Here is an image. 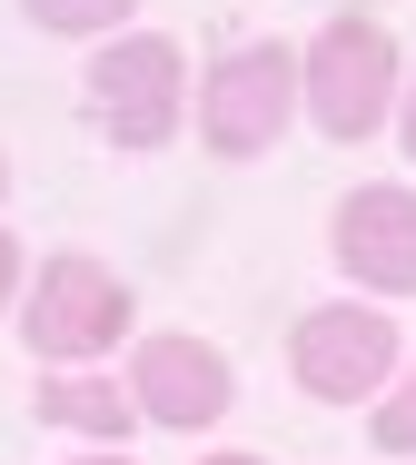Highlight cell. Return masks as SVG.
<instances>
[{"mask_svg":"<svg viewBox=\"0 0 416 465\" xmlns=\"http://www.w3.org/2000/svg\"><path fill=\"white\" fill-rule=\"evenodd\" d=\"M199 465H268V456H199Z\"/></svg>","mask_w":416,"mask_h":465,"instance_id":"5bb4252c","label":"cell"},{"mask_svg":"<svg viewBox=\"0 0 416 465\" xmlns=\"http://www.w3.org/2000/svg\"><path fill=\"white\" fill-rule=\"evenodd\" d=\"M20 287H30V248L0 228V317H20Z\"/></svg>","mask_w":416,"mask_h":465,"instance_id":"8fae6325","label":"cell"},{"mask_svg":"<svg viewBox=\"0 0 416 465\" xmlns=\"http://www.w3.org/2000/svg\"><path fill=\"white\" fill-rule=\"evenodd\" d=\"M20 20L50 40H119L139 30V0H20Z\"/></svg>","mask_w":416,"mask_h":465,"instance_id":"9c48e42d","label":"cell"},{"mask_svg":"<svg viewBox=\"0 0 416 465\" xmlns=\"http://www.w3.org/2000/svg\"><path fill=\"white\" fill-rule=\"evenodd\" d=\"M288 119H298V50L288 40H238V50H218L199 70V90H189V139H199L208 159H268L278 139H288Z\"/></svg>","mask_w":416,"mask_h":465,"instance_id":"277c9868","label":"cell"},{"mask_svg":"<svg viewBox=\"0 0 416 465\" xmlns=\"http://www.w3.org/2000/svg\"><path fill=\"white\" fill-rule=\"evenodd\" d=\"M0 198H10V159H0Z\"/></svg>","mask_w":416,"mask_h":465,"instance_id":"9a60e30c","label":"cell"},{"mask_svg":"<svg viewBox=\"0 0 416 465\" xmlns=\"http://www.w3.org/2000/svg\"><path fill=\"white\" fill-rule=\"evenodd\" d=\"M327 258H337V278L357 287L367 307L416 297V188H407V179L347 188L337 218H327Z\"/></svg>","mask_w":416,"mask_h":465,"instance_id":"52a82bcc","label":"cell"},{"mask_svg":"<svg viewBox=\"0 0 416 465\" xmlns=\"http://www.w3.org/2000/svg\"><path fill=\"white\" fill-rule=\"evenodd\" d=\"M129 317H139V287L119 278L90 248H50L30 287H20V347L40 367H100L129 347Z\"/></svg>","mask_w":416,"mask_h":465,"instance_id":"3957f363","label":"cell"},{"mask_svg":"<svg viewBox=\"0 0 416 465\" xmlns=\"http://www.w3.org/2000/svg\"><path fill=\"white\" fill-rule=\"evenodd\" d=\"M397 367H407V337L367 297H317L308 317L288 327V376L317 406H377L397 386Z\"/></svg>","mask_w":416,"mask_h":465,"instance_id":"5b68a950","label":"cell"},{"mask_svg":"<svg viewBox=\"0 0 416 465\" xmlns=\"http://www.w3.org/2000/svg\"><path fill=\"white\" fill-rule=\"evenodd\" d=\"M30 416H40V426H60V436H80V446H100V456H119V446H129V426H139L129 386H119L109 367H40Z\"/></svg>","mask_w":416,"mask_h":465,"instance_id":"ba28073f","label":"cell"},{"mask_svg":"<svg viewBox=\"0 0 416 465\" xmlns=\"http://www.w3.org/2000/svg\"><path fill=\"white\" fill-rule=\"evenodd\" d=\"M189 90H199V70H189V40H169V30H119L80 70V109L119 159H159L189 129Z\"/></svg>","mask_w":416,"mask_h":465,"instance_id":"7a4b0ae2","label":"cell"},{"mask_svg":"<svg viewBox=\"0 0 416 465\" xmlns=\"http://www.w3.org/2000/svg\"><path fill=\"white\" fill-rule=\"evenodd\" d=\"M397 149L416 159V70H407V99H397Z\"/></svg>","mask_w":416,"mask_h":465,"instance_id":"7c38bea8","label":"cell"},{"mask_svg":"<svg viewBox=\"0 0 416 465\" xmlns=\"http://www.w3.org/2000/svg\"><path fill=\"white\" fill-rule=\"evenodd\" d=\"M397 99H407V50L387 20H367V10L317 20V40L298 50V109H308L317 139L357 149V139L397 129Z\"/></svg>","mask_w":416,"mask_h":465,"instance_id":"6da1fadb","label":"cell"},{"mask_svg":"<svg viewBox=\"0 0 416 465\" xmlns=\"http://www.w3.org/2000/svg\"><path fill=\"white\" fill-rule=\"evenodd\" d=\"M129 406H139V426H159V436H208L228 406H238V367H228V347H208L189 327H149V337H129Z\"/></svg>","mask_w":416,"mask_h":465,"instance_id":"8992f818","label":"cell"},{"mask_svg":"<svg viewBox=\"0 0 416 465\" xmlns=\"http://www.w3.org/2000/svg\"><path fill=\"white\" fill-rule=\"evenodd\" d=\"M70 465H139V456H100V446H90V456H70Z\"/></svg>","mask_w":416,"mask_h":465,"instance_id":"4fadbf2b","label":"cell"},{"mask_svg":"<svg viewBox=\"0 0 416 465\" xmlns=\"http://www.w3.org/2000/svg\"><path fill=\"white\" fill-rule=\"evenodd\" d=\"M367 436H377L387 456H416V357L397 367V386H387V396L367 406Z\"/></svg>","mask_w":416,"mask_h":465,"instance_id":"30bf717a","label":"cell"}]
</instances>
